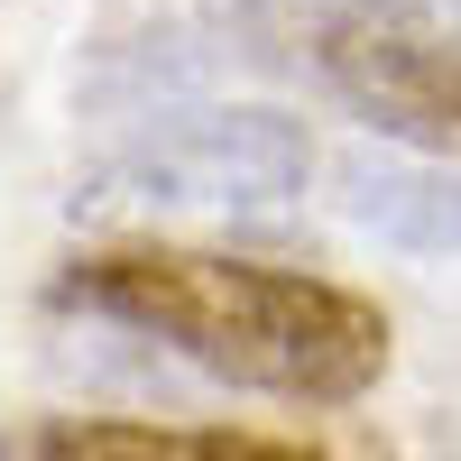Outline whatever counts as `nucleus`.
I'll return each mask as SVG.
<instances>
[{
	"label": "nucleus",
	"instance_id": "obj_6",
	"mask_svg": "<svg viewBox=\"0 0 461 461\" xmlns=\"http://www.w3.org/2000/svg\"><path fill=\"white\" fill-rule=\"evenodd\" d=\"M0 461H19V443H10V434H0Z\"/></svg>",
	"mask_w": 461,
	"mask_h": 461
},
{
	"label": "nucleus",
	"instance_id": "obj_7",
	"mask_svg": "<svg viewBox=\"0 0 461 461\" xmlns=\"http://www.w3.org/2000/svg\"><path fill=\"white\" fill-rule=\"evenodd\" d=\"M452 10H461V0H452Z\"/></svg>",
	"mask_w": 461,
	"mask_h": 461
},
{
	"label": "nucleus",
	"instance_id": "obj_2",
	"mask_svg": "<svg viewBox=\"0 0 461 461\" xmlns=\"http://www.w3.org/2000/svg\"><path fill=\"white\" fill-rule=\"evenodd\" d=\"M314 148L286 111L267 102H221V111H176L148 139L111 148V158L74 185V212L130 221V212H277L304 194Z\"/></svg>",
	"mask_w": 461,
	"mask_h": 461
},
{
	"label": "nucleus",
	"instance_id": "obj_1",
	"mask_svg": "<svg viewBox=\"0 0 461 461\" xmlns=\"http://www.w3.org/2000/svg\"><path fill=\"white\" fill-rule=\"evenodd\" d=\"M56 295L167 341L230 388L304 406H341L388 369V314L304 267H258L221 249H121V258H74Z\"/></svg>",
	"mask_w": 461,
	"mask_h": 461
},
{
	"label": "nucleus",
	"instance_id": "obj_4",
	"mask_svg": "<svg viewBox=\"0 0 461 461\" xmlns=\"http://www.w3.org/2000/svg\"><path fill=\"white\" fill-rule=\"evenodd\" d=\"M332 203L351 230L415 258H461V176L425 167V158H378V148H351L332 167Z\"/></svg>",
	"mask_w": 461,
	"mask_h": 461
},
{
	"label": "nucleus",
	"instance_id": "obj_5",
	"mask_svg": "<svg viewBox=\"0 0 461 461\" xmlns=\"http://www.w3.org/2000/svg\"><path fill=\"white\" fill-rule=\"evenodd\" d=\"M37 461H323V452L286 443V434H230V425H111V415H84V425L37 434Z\"/></svg>",
	"mask_w": 461,
	"mask_h": 461
},
{
	"label": "nucleus",
	"instance_id": "obj_3",
	"mask_svg": "<svg viewBox=\"0 0 461 461\" xmlns=\"http://www.w3.org/2000/svg\"><path fill=\"white\" fill-rule=\"evenodd\" d=\"M323 37V74L332 93L388 139H425V148H461V37L425 28V19H332Z\"/></svg>",
	"mask_w": 461,
	"mask_h": 461
}]
</instances>
